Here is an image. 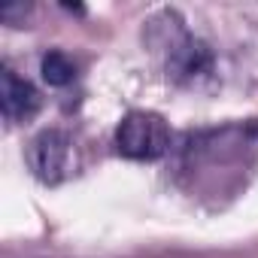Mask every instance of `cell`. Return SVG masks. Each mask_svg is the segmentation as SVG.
Masks as SVG:
<instances>
[{"label":"cell","mask_w":258,"mask_h":258,"mask_svg":"<svg viewBox=\"0 0 258 258\" xmlns=\"http://www.w3.org/2000/svg\"><path fill=\"white\" fill-rule=\"evenodd\" d=\"M70 158H73V140L67 131L49 127L40 131L31 143H28V167L40 182H61L70 173Z\"/></svg>","instance_id":"cell-2"},{"label":"cell","mask_w":258,"mask_h":258,"mask_svg":"<svg viewBox=\"0 0 258 258\" xmlns=\"http://www.w3.org/2000/svg\"><path fill=\"white\" fill-rule=\"evenodd\" d=\"M40 73H43V79H46L49 85L64 88V85H70V82L76 79V64H73L64 52H49V55H43Z\"/></svg>","instance_id":"cell-5"},{"label":"cell","mask_w":258,"mask_h":258,"mask_svg":"<svg viewBox=\"0 0 258 258\" xmlns=\"http://www.w3.org/2000/svg\"><path fill=\"white\" fill-rule=\"evenodd\" d=\"M31 7L28 4H7V7H0V22H7V25H16L19 16H25Z\"/></svg>","instance_id":"cell-6"},{"label":"cell","mask_w":258,"mask_h":258,"mask_svg":"<svg viewBox=\"0 0 258 258\" xmlns=\"http://www.w3.org/2000/svg\"><path fill=\"white\" fill-rule=\"evenodd\" d=\"M40 103L43 97L28 79L16 76L10 67L0 70V106H4L7 121H28L31 115H37Z\"/></svg>","instance_id":"cell-4"},{"label":"cell","mask_w":258,"mask_h":258,"mask_svg":"<svg viewBox=\"0 0 258 258\" xmlns=\"http://www.w3.org/2000/svg\"><path fill=\"white\" fill-rule=\"evenodd\" d=\"M170 146V131L161 115L155 112H143L134 109L127 112L118 121V131H115V149L124 158H134V161H155L167 152Z\"/></svg>","instance_id":"cell-1"},{"label":"cell","mask_w":258,"mask_h":258,"mask_svg":"<svg viewBox=\"0 0 258 258\" xmlns=\"http://www.w3.org/2000/svg\"><path fill=\"white\" fill-rule=\"evenodd\" d=\"M210 70H213V49L204 40H198L191 34H179V40L170 43V52H167V76L176 85H191L201 76H207Z\"/></svg>","instance_id":"cell-3"}]
</instances>
